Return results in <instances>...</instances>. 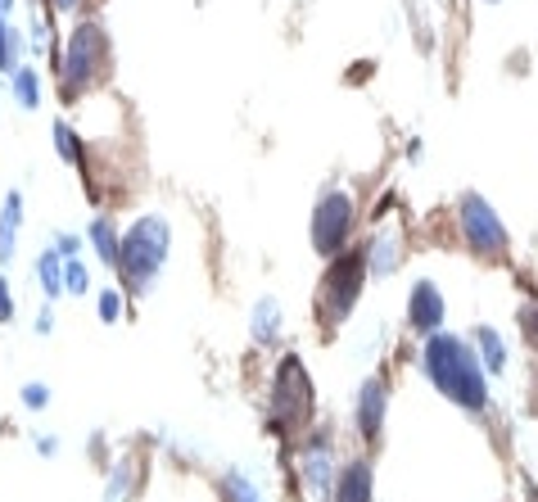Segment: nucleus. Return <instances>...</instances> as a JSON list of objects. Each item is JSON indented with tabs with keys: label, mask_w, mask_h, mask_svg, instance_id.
<instances>
[{
	"label": "nucleus",
	"mask_w": 538,
	"mask_h": 502,
	"mask_svg": "<svg viewBox=\"0 0 538 502\" xmlns=\"http://www.w3.org/2000/svg\"><path fill=\"white\" fill-rule=\"evenodd\" d=\"M18 231H23V195L9 190L0 200V262H9L18 250Z\"/></svg>",
	"instance_id": "14"
},
{
	"label": "nucleus",
	"mask_w": 538,
	"mask_h": 502,
	"mask_svg": "<svg viewBox=\"0 0 538 502\" xmlns=\"http://www.w3.org/2000/svg\"><path fill=\"white\" fill-rule=\"evenodd\" d=\"M376 498V480H371V462H349L340 476H335V489L330 502H371Z\"/></svg>",
	"instance_id": "11"
},
{
	"label": "nucleus",
	"mask_w": 538,
	"mask_h": 502,
	"mask_svg": "<svg viewBox=\"0 0 538 502\" xmlns=\"http://www.w3.org/2000/svg\"><path fill=\"white\" fill-rule=\"evenodd\" d=\"M36 281H41V294H46L50 303L64 294V253L55 250V245L36 253Z\"/></svg>",
	"instance_id": "16"
},
{
	"label": "nucleus",
	"mask_w": 538,
	"mask_h": 502,
	"mask_svg": "<svg viewBox=\"0 0 538 502\" xmlns=\"http://www.w3.org/2000/svg\"><path fill=\"white\" fill-rule=\"evenodd\" d=\"M353 227H358V200L349 190H340V186L321 190L317 204H312V231H308L312 250L321 253V258L344 253L349 241H353Z\"/></svg>",
	"instance_id": "5"
},
{
	"label": "nucleus",
	"mask_w": 538,
	"mask_h": 502,
	"mask_svg": "<svg viewBox=\"0 0 538 502\" xmlns=\"http://www.w3.org/2000/svg\"><path fill=\"white\" fill-rule=\"evenodd\" d=\"M475 340H480V349H484V372H489V376H502V372H507V344H502V335H498L493 326H480Z\"/></svg>",
	"instance_id": "20"
},
{
	"label": "nucleus",
	"mask_w": 538,
	"mask_h": 502,
	"mask_svg": "<svg viewBox=\"0 0 538 502\" xmlns=\"http://www.w3.org/2000/svg\"><path fill=\"white\" fill-rule=\"evenodd\" d=\"M371 267H367V250H344L335 253L321 271V285H317V317L326 326H340L358 299H362V285H367Z\"/></svg>",
	"instance_id": "4"
},
{
	"label": "nucleus",
	"mask_w": 538,
	"mask_h": 502,
	"mask_svg": "<svg viewBox=\"0 0 538 502\" xmlns=\"http://www.w3.org/2000/svg\"><path fill=\"white\" fill-rule=\"evenodd\" d=\"M280 322H285V312H280V303L268 294V299H259V303H254V312H249V335H254L259 344H276Z\"/></svg>",
	"instance_id": "15"
},
{
	"label": "nucleus",
	"mask_w": 538,
	"mask_h": 502,
	"mask_svg": "<svg viewBox=\"0 0 538 502\" xmlns=\"http://www.w3.org/2000/svg\"><path fill=\"white\" fill-rule=\"evenodd\" d=\"M50 136H55V149H59V159L86 172V145H82V136H77L73 127L64 123V118H59V123L50 127Z\"/></svg>",
	"instance_id": "19"
},
{
	"label": "nucleus",
	"mask_w": 538,
	"mask_h": 502,
	"mask_svg": "<svg viewBox=\"0 0 538 502\" xmlns=\"http://www.w3.org/2000/svg\"><path fill=\"white\" fill-rule=\"evenodd\" d=\"M86 241H91V250H96V258H100L105 267H118V253H123V231H118V222H114L109 213H100V218L86 227Z\"/></svg>",
	"instance_id": "13"
},
{
	"label": "nucleus",
	"mask_w": 538,
	"mask_h": 502,
	"mask_svg": "<svg viewBox=\"0 0 538 502\" xmlns=\"http://www.w3.org/2000/svg\"><path fill=\"white\" fill-rule=\"evenodd\" d=\"M385 403H390V394H385V384H381V380H362V384H358V398H353V425H358V435H362L367 444H376V439H381V425H385Z\"/></svg>",
	"instance_id": "9"
},
{
	"label": "nucleus",
	"mask_w": 538,
	"mask_h": 502,
	"mask_svg": "<svg viewBox=\"0 0 538 502\" xmlns=\"http://www.w3.org/2000/svg\"><path fill=\"white\" fill-rule=\"evenodd\" d=\"M443 312H448L443 290H439L430 276H425V281H416V285H411V299H407V322H411V331H416V335L443 331Z\"/></svg>",
	"instance_id": "8"
},
{
	"label": "nucleus",
	"mask_w": 538,
	"mask_h": 502,
	"mask_svg": "<svg viewBox=\"0 0 538 502\" xmlns=\"http://www.w3.org/2000/svg\"><path fill=\"white\" fill-rule=\"evenodd\" d=\"M271 416H276V430H299L303 421H312V380L303 372V363L289 353L280 367H276V380H271Z\"/></svg>",
	"instance_id": "7"
},
{
	"label": "nucleus",
	"mask_w": 538,
	"mask_h": 502,
	"mask_svg": "<svg viewBox=\"0 0 538 502\" xmlns=\"http://www.w3.org/2000/svg\"><path fill=\"white\" fill-rule=\"evenodd\" d=\"M303 480H308L312 498H330L335 476H330V448H326V439H312L303 448Z\"/></svg>",
	"instance_id": "12"
},
{
	"label": "nucleus",
	"mask_w": 538,
	"mask_h": 502,
	"mask_svg": "<svg viewBox=\"0 0 538 502\" xmlns=\"http://www.w3.org/2000/svg\"><path fill=\"white\" fill-rule=\"evenodd\" d=\"M23 403H27L32 412H46V407H50V389H46V384H23Z\"/></svg>",
	"instance_id": "24"
},
{
	"label": "nucleus",
	"mask_w": 538,
	"mask_h": 502,
	"mask_svg": "<svg viewBox=\"0 0 538 502\" xmlns=\"http://www.w3.org/2000/svg\"><path fill=\"white\" fill-rule=\"evenodd\" d=\"M421 367H425L430 384L448 403H457L462 412H484L489 407V372L462 335L430 331L425 344H421Z\"/></svg>",
	"instance_id": "1"
},
{
	"label": "nucleus",
	"mask_w": 538,
	"mask_h": 502,
	"mask_svg": "<svg viewBox=\"0 0 538 502\" xmlns=\"http://www.w3.org/2000/svg\"><path fill=\"white\" fill-rule=\"evenodd\" d=\"M167 250H172V227L163 213H140L132 227L123 231V253H118V276L127 285V294L140 299L154 290L163 262H167Z\"/></svg>",
	"instance_id": "3"
},
{
	"label": "nucleus",
	"mask_w": 538,
	"mask_h": 502,
	"mask_svg": "<svg viewBox=\"0 0 538 502\" xmlns=\"http://www.w3.org/2000/svg\"><path fill=\"white\" fill-rule=\"evenodd\" d=\"M0 322H14V294H9L5 276H0Z\"/></svg>",
	"instance_id": "25"
},
{
	"label": "nucleus",
	"mask_w": 538,
	"mask_h": 502,
	"mask_svg": "<svg viewBox=\"0 0 538 502\" xmlns=\"http://www.w3.org/2000/svg\"><path fill=\"white\" fill-rule=\"evenodd\" d=\"M109 59H114V46H109V32L100 18H77L68 27V36L59 41L55 50V82H59V96L64 100H82L91 96L105 77H109Z\"/></svg>",
	"instance_id": "2"
},
{
	"label": "nucleus",
	"mask_w": 538,
	"mask_h": 502,
	"mask_svg": "<svg viewBox=\"0 0 538 502\" xmlns=\"http://www.w3.org/2000/svg\"><path fill=\"white\" fill-rule=\"evenodd\" d=\"M82 5H86V0H50V9H55V14H77Z\"/></svg>",
	"instance_id": "27"
},
{
	"label": "nucleus",
	"mask_w": 538,
	"mask_h": 502,
	"mask_svg": "<svg viewBox=\"0 0 538 502\" xmlns=\"http://www.w3.org/2000/svg\"><path fill=\"white\" fill-rule=\"evenodd\" d=\"M14 9V0H0V14H9Z\"/></svg>",
	"instance_id": "30"
},
{
	"label": "nucleus",
	"mask_w": 538,
	"mask_h": 502,
	"mask_svg": "<svg viewBox=\"0 0 538 502\" xmlns=\"http://www.w3.org/2000/svg\"><path fill=\"white\" fill-rule=\"evenodd\" d=\"M36 448H41V457H55V439L46 435V439H36Z\"/></svg>",
	"instance_id": "29"
},
{
	"label": "nucleus",
	"mask_w": 538,
	"mask_h": 502,
	"mask_svg": "<svg viewBox=\"0 0 538 502\" xmlns=\"http://www.w3.org/2000/svg\"><path fill=\"white\" fill-rule=\"evenodd\" d=\"M96 312H100V322H118V317H123V294H118V290H105V294L96 299Z\"/></svg>",
	"instance_id": "23"
},
{
	"label": "nucleus",
	"mask_w": 538,
	"mask_h": 502,
	"mask_svg": "<svg viewBox=\"0 0 538 502\" xmlns=\"http://www.w3.org/2000/svg\"><path fill=\"white\" fill-rule=\"evenodd\" d=\"M23 50H27V36L9 23V14H0V73H14L23 64Z\"/></svg>",
	"instance_id": "18"
},
{
	"label": "nucleus",
	"mask_w": 538,
	"mask_h": 502,
	"mask_svg": "<svg viewBox=\"0 0 538 502\" xmlns=\"http://www.w3.org/2000/svg\"><path fill=\"white\" fill-rule=\"evenodd\" d=\"M64 290L68 294H86L91 290V271H86V262L73 253V258H64Z\"/></svg>",
	"instance_id": "22"
},
{
	"label": "nucleus",
	"mask_w": 538,
	"mask_h": 502,
	"mask_svg": "<svg viewBox=\"0 0 538 502\" xmlns=\"http://www.w3.org/2000/svg\"><path fill=\"white\" fill-rule=\"evenodd\" d=\"M9 87H14V100L18 109H41V73L32 64H18L9 73Z\"/></svg>",
	"instance_id": "17"
},
{
	"label": "nucleus",
	"mask_w": 538,
	"mask_h": 502,
	"mask_svg": "<svg viewBox=\"0 0 538 502\" xmlns=\"http://www.w3.org/2000/svg\"><path fill=\"white\" fill-rule=\"evenodd\" d=\"M50 326H55V317H50V308H46V312L36 317V331H41V335H50Z\"/></svg>",
	"instance_id": "28"
},
{
	"label": "nucleus",
	"mask_w": 538,
	"mask_h": 502,
	"mask_svg": "<svg viewBox=\"0 0 538 502\" xmlns=\"http://www.w3.org/2000/svg\"><path fill=\"white\" fill-rule=\"evenodd\" d=\"M457 231H462L466 250L475 258H502L507 253V227H502L498 209L480 190H466L457 200Z\"/></svg>",
	"instance_id": "6"
},
{
	"label": "nucleus",
	"mask_w": 538,
	"mask_h": 502,
	"mask_svg": "<svg viewBox=\"0 0 538 502\" xmlns=\"http://www.w3.org/2000/svg\"><path fill=\"white\" fill-rule=\"evenodd\" d=\"M484 5H498V0H484Z\"/></svg>",
	"instance_id": "31"
},
{
	"label": "nucleus",
	"mask_w": 538,
	"mask_h": 502,
	"mask_svg": "<svg viewBox=\"0 0 538 502\" xmlns=\"http://www.w3.org/2000/svg\"><path fill=\"white\" fill-rule=\"evenodd\" d=\"M218 494H222V502H263V489L245 476H222Z\"/></svg>",
	"instance_id": "21"
},
{
	"label": "nucleus",
	"mask_w": 538,
	"mask_h": 502,
	"mask_svg": "<svg viewBox=\"0 0 538 502\" xmlns=\"http://www.w3.org/2000/svg\"><path fill=\"white\" fill-rule=\"evenodd\" d=\"M55 250L64 253V258H73V253L82 250V241H77V236H55Z\"/></svg>",
	"instance_id": "26"
},
{
	"label": "nucleus",
	"mask_w": 538,
	"mask_h": 502,
	"mask_svg": "<svg viewBox=\"0 0 538 502\" xmlns=\"http://www.w3.org/2000/svg\"><path fill=\"white\" fill-rule=\"evenodd\" d=\"M362 250H367V267H371V276H394V271L403 267L407 245H403V231H399V227H381Z\"/></svg>",
	"instance_id": "10"
}]
</instances>
